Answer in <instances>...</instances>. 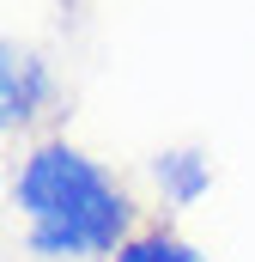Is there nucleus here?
<instances>
[{
  "instance_id": "1",
  "label": "nucleus",
  "mask_w": 255,
  "mask_h": 262,
  "mask_svg": "<svg viewBox=\"0 0 255 262\" xmlns=\"http://www.w3.org/2000/svg\"><path fill=\"white\" fill-rule=\"evenodd\" d=\"M18 207L43 256H104L128 232L122 189L73 146H43L18 171Z\"/></svg>"
},
{
  "instance_id": "2",
  "label": "nucleus",
  "mask_w": 255,
  "mask_h": 262,
  "mask_svg": "<svg viewBox=\"0 0 255 262\" xmlns=\"http://www.w3.org/2000/svg\"><path fill=\"white\" fill-rule=\"evenodd\" d=\"M116 262H200V256H194L183 238L152 232V238H134V244H122V250H116Z\"/></svg>"
}]
</instances>
